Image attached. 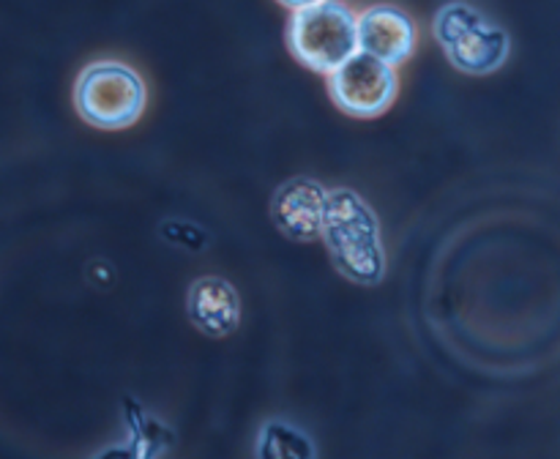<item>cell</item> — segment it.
<instances>
[{
	"mask_svg": "<svg viewBox=\"0 0 560 459\" xmlns=\"http://www.w3.org/2000/svg\"><path fill=\"white\" fill-rule=\"evenodd\" d=\"M320 238L334 268L350 282L381 284L386 276V251L381 224L370 202L353 189H331L323 205Z\"/></svg>",
	"mask_w": 560,
	"mask_h": 459,
	"instance_id": "obj_1",
	"label": "cell"
},
{
	"mask_svg": "<svg viewBox=\"0 0 560 459\" xmlns=\"http://www.w3.org/2000/svg\"><path fill=\"white\" fill-rule=\"evenodd\" d=\"M432 33L448 63L463 74H492L512 55V38L506 27L498 25L468 0L443 3L432 20Z\"/></svg>",
	"mask_w": 560,
	"mask_h": 459,
	"instance_id": "obj_2",
	"label": "cell"
},
{
	"mask_svg": "<svg viewBox=\"0 0 560 459\" xmlns=\"http://www.w3.org/2000/svg\"><path fill=\"white\" fill-rule=\"evenodd\" d=\"M288 47L306 69L331 74L359 49L353 9L342 0L295 9L288 25Z\"/></svg>",
	"mask_w": 560,
	"mask_h": 459,
	"instance_id": "obj_3",
	"label": "cell"
},
{
	"mask_svg": "<svg viewBox=\"0 0 560 459\" xmlns=\"http://www.w3.org/2000/svg\"><path fill=\"white\" fill-rule=\"evenodd\" d=\"M145 102V82L135 69L118 60L91 63L77 76V113L96 129H126L140 118Z\"/></svg>",
	"mask_w": 560,
	"mask_h": 459,
	"instance_id": "obj_4",
	"label": "cell"
},
{
	"mask_svg": "<svg viewBox=\"0 0 560 459\" xmlns=\"http://www.w3.org/2000/svg\"><path fill=\"white\" fill-rule=\"evenodd\" d=\"M328 91L342 113L375 118L386 113L397 96V71L394 66L355 49L339 69L328 74Z\"/></svg>",
	"mask_w": 560,
	"mask_h": 459,
	"instance_id": "obj_5",
	"label": "cell"
},
{
	"mask_svg": "<svg viewBox=\"0 0 560 459\" xmlns=\"http://www.w3.org/2000/svg\"><path fill=\"white\" fill-rule=\"evenodd\" d=\"M355 38L361 52L388 66H399L413 55L416 25L399 5L377 3L355 16Z\"/></svg>",
	"mask_w": 560,
	"mask_h": 459,
	"instance_id": "obj_6",
	"label": "cell"
},
{
	"mask_svg": "<svg viewBox=\"0 0 560 459\" xmlns=\"http://www.w3.org/2000/svg\"><path fill=\"white\" fill-rule=\"evenodd\" d=\"M328 189L315 178H290L273 191L271 216L277 227L293 240H317L320 238L323 205H326Z\"/></svg>",
	"mask_w": 560,
	"mask_h": 459,
	"instance_id": "obj_7",
	"label": "cell"
},
{
	"mask_svg": "<svg viewBox=\"0 0 560 459\" xmlns=\"http://www.w3.org/2000/svg\"><path fill=\"white\" fill-rule=\"evenodd\" d=\"M186 315L208 337H228L241 320L238 293L222 276L197 279L186 295Z\"/></svg>",
	"mask_w": 560,
	"mask_h": 459,
	"instance_id": "obj_8",
	"label": "cell"
},
{
	"mask_svg": "<svg viewBox=\"0 0 560 459\" xmlns=\"http://www.w3.org/2000/svg\"><path fill=\"white\" fill-rule=\"evenodd\" d=\"M257 457L262 459H279V457H317V448L312 446L310 435L301 432L299 426L288 424V421H268L260 429V440H257Z\"/></svg>",
	"mask_w": 560,
	"mask_h": 459,
	"instance_id": "obj_9",
	"label": "cell"
},
{
	"mask_svg": "<svg viewBox=\"0 0 560 459\" xmlns=\"http://www.w3.org/2000/svg\"><path fill=\"white\" fill-rule=\"evenodd\" d=\"M282 5H288V9H304V5H312V3H320V0H279Z\"/></svg>",
	"mask_w": 560,
	"mask_h": 459,
	"instance_id": "obj_10",
	"label": "cell"
}]
</instances>
